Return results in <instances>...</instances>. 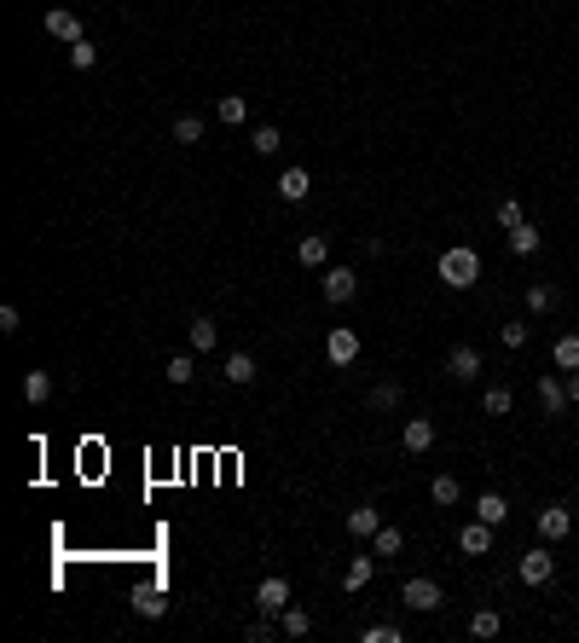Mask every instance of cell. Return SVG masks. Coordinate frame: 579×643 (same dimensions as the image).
<instances>
[{
	"mask_svg": "<svg viewBox=\"0 0 579 643\" xmlns=\"http://www.w3.org/2000/svg\"><path fill=\"white\" fill-rule=\"evenodd\" d=\"M400 603H405V609H417V614H435V609H440L447 597H440V586H435V579L412 574V579L400 586Z\"/></svg>",
	"mask_w": 579,
	"mask_h": 643,
	"instance_id": "obj_3",
	"label": "cell"
},
{
	"mask_svg": "<svg viewBox=\"0 0 579 643\" xmlns=\"http://www.w3.org/2000/svg\"><path fill=\"white\" fill-rule=\"evenodd\" d=\"M243 638H250V643H267V638H273V621H267V614H261V621H255V626H250V632H243Z\"/></svg>",
	"mask_w": 579,
	"mask_h": 643,
	"instance_id": "obj_40",
	"label": "cell"
},
{
	"mask_svg": "<svg viewBox=\"0 0 579 643\" xmlns=\"http://www.w3.org/2000/svg\"><path fill=\"white\" fill-rule=\"evenodd\" d=\"M255 609H261V614H285L290 609V579L285 574H267L261 586H255Z\"/></svg>",
	"mask_w": 579,
	"mask_h": 643,
	"instance_id": "obj_5",
	"label": "cell"
},
{
	"mask_svg": "<svg viewBox=\"0 0 579 643\" xmlns=\"http://www.w3.org/2000/svg\"><path fill=\"white\" fill-rule=\"evenodd\" d=\"M539 406H545V417H562V412L574 406V400H568V382L545 371V377H539Z\"/></svg>",
	"mask_w": 579,
	"mask_h": 643,
	"instance_id": "obj_9",
	"label": "cell"
},
{
	"mask_svg": "<svg viewBox=\"0 0 579 643\" xmlns=\"http://www.w3.org/2000/svg\"><path fill=\"white\" fill-rule=\"evenodd\" d=\"M504 632V614L498 609H475L470 614V638H498Z\"/></svg>",
	"mask_w": 579,
	"mask_h": 643,
	"instance_id": "obj_27",
	"label": "cell"
},
{
	"mask_svg": "<svg viewBox=\"0 0 579 643\" xmlns=\"http://www.w3.org/2000/svg\"><path fill=\"white\" fill-rule=\"evenodd\" d=\"M394 406H400V389H394V382H377L371 389V412H394Z\"/></svg>",
	"mask_w": 579,
	"mask_h": 643,
	"instance_id": "obj_35",
	"label": "cell"
},
{
	"mask_svg": "<svg viewBox=\"0 0 579 643\" xmlns=\"http://www.w3.org/2000/svg\"><path fill=\"white\" fill-rule=\"evenodd\" d=\"M447 371H452L458 382H475V377H481V348H470V342H458V348L447 354Z\"/></svg>",
	"mask_w": 579,
	"mask_h": 643,
	"instance_id": "obj_10",
	"label": "cell"
},
{
	"mask_svg": "<svg viewBox=\"0 0 579 643\" xmlns=\"http://www.w3.org/2000/svg\"><path fill=\"white\" fill-rule=\"evenodd\" d=\"M429 499H435V504H458L464 499L458 476H435V481H429Z\"/></svg>",
	"mask_w": 579,
	"mask_h": 643,
	"instance_id": "obj_30",
	"label": "cell"
},
{
	"mask_svg": "<svg viewBox=\"0 0 579 643\" xmlns=\"http://www.w3.org/2000/svg\"><path fill=\"white\" fill-rule=\"evenodd\" d=\"M278 632H285V638H307V632H313V614H307V609H295V603H290V609L278 614Z\"/></svg>",
	"mask_w": 579,
	"mask_h": 643,
	"instance_id": "obj_24",
	"label": "cell"
},
{
	"mask_svg": "<svg viewBox=\"0 0 579 643\" xmlns=\"http://www.w3.org/2000/svg\"><path fill=\"white\" fill-rule=\"evenodd\" d=\"M557 302H562L557 284H527V313H550Z\"/></svg>",
	"mask_w": 579,
	"mask_h": 643,
	"instance_id": "obj_26",
	"label": "cell"
},
{
	"mask_svg": "<svg viewBox=\"0 0 579 643\" xmlns=\"http://www.w3.org/2000/svg\"><path fill=\"white\" fill-rule=\"evenodd\" d=\"M133 614H140V621H163L168 614V591L163 586H140L133 591Z\"/></svg>",
	"mask_w": 579,
	"mask_h": 643,
	"instance_id": "obj_12",
	"label": "cell"
},
{
	"mask_svg": "<svg viewBox=\"0 0 579 643\" xmlns=\"http://www.w3.org/2000/svg\"><path fill=\"white\" fill-rule=\"evenodd\" d=\"M325 354H330V365H353V360H360V330L336 325V330L325 337Z\"/></svg>",
	"mask_w": 579,
	"mask_h": 643,
	"instance_id": "obj_7",
	"label": "cell"
},
{
	"mask_svg": "<svg viewBox=\"0 0 579 643\" xmlns=\"http://www.w3.org/2000/svg\"><path fill=\"white\" fill-rule=\"evenodd\" d=\"M568 534H574V510L568 504H545V510H539V539L557 545V539H568Z\"/></svg>",
	"mask_w": 579,
	"mask_h": 643,
	"instance_id": "obj_6",
	"label": "cell"
},
{
	"mask_svg": "<svg viewBox=\"0 0 579 643\" xmlns=\"http://www.w3.org/2000/svg\"><path fill=\"white\" fill-rule=\"evenodd\" d=\"M243 116H250V105H243V93H220V122H226V128H238Z\"/></svg>",
	"mask_w": 579,
	"mask_h": 643,
	"instance_id": "obj_32",
	"label": "cell"
},
{
	"mask_svg": "<svg viewBox=\"0 0 579 643\" xmlns=\"http://www.w3.org/2000/svg\"><path fill=\"white\" fill-rule=\"evenodd\" d=\"M515 574H522V586H550V579H557V556H550V539H539L533 551H522Z\"/></svg>",
	"mask_w": 579,
	"mask_h": 643,
	"instance_id": "obj_2",
	"label": "cell"
},
{
	"mask_svg": "<svg viewBox=\"0 0 579 643\" xmlns=\"http://www.w3.org/2000/svg\"><path fill=\"white\" fill-rule=\"evenodd\" d=\"M47 35H58V41L64 47H76V41H88V35H81V18L70 6H53L47 12Z\"/></svg>",
	"mask_w": 579,
	"mask_h": 643,
	"instance_id": "obj_8",
	"label": "cell"
},
{
	"mask_svg": "<svg viewBox=\"0 0 579 643\" xmlns=\"http://www.w3.org/2000/svg\"><path fill=\"white\" fill-rule=\"evenodd\" d=\"M498 342H504V348H527V319H510V325H498Z\"/></svg>",
	"mask_w": 579,
	"mask_h": 643,
	"instance_id": "obj_34",
	"label": "cell"
},
{
	"mask_svg": "<svg viewBox=\"0 0 579 643\" xmlns=\"http://www.w3.org/2000/svg\"><path fill=\"white\" fill-rule=\"evenodd\" d=\"M250 151H255V157H278V151H285V133L267 122V128H255V133H250Z\"/></svg>",
	"mask_w": 579,
	"mask_h": 643,
	"instance_id": "obj_21",
	"label": "cell"
},
{
	"mask_svg": "<svg viewBox=\"0 0 579 643\" xmlns=\"http://www.w3.org/2000/svg\"><path fill=\"white\" fill-rule=\"evenodd\" d=\"M371 545H377V556H400L405 551V534H400V527H377Z\"/></svg>",
	"mask_w": 579,
	"mask_h": 643,
	"instance_id": "obj_31",
	"label": "cell"
},
{
	"mask_svg": "<svg viewBox=\"0 0 579 643\" xmlns=\"http://www.w3.org/2000/svg\"><path fill=\"white\" fill-rule=\"evenodd\" d=\"M498 227H504V232L522 227V203H515V197H504V203H498Z\"/></svg>",
	"mask_w": 579,
	"mask_h": 643,
	"instance_id": "obj_38",
	"label": "cell"
},
{
	"mask_svg": "<svg viewBox=\"0 0 579 643\" xmlns=\"http://www.w3.org/2000/svg\"><path fill=\"white\" fill-rule=\"evenodd\" d=\"M539 244H545V232H539V227H527V220H522V227H510V250L515 255H539Z\"/></svg>",
	"mask_w": 579,
	"mask_h": 643,
	"instance_id": "obj_25",
	"label": "cell"
},
{
	"mask_svg": "<svg viewBox=\"0 0 579 643\" xmlns=\"http://www.w3.org/2000/svg\"><path fill=\"white\" fill-rule=\"evenodd\" d=\"M319 290H325V302H353V296H360V273H353V267H325V273H319Z\"/></svg>",
	"mask_w": 579,
	"mask_h": 643,
	"instance_id": "obj_4",
	"label": "cell"
},
{
	"mask_svg": "<svg viewBox=\"0 0 579 643\" xmlns=\"http://www.w3.org/2000/svg\"><path fill=\"white\" fill-rule=\"evenodd\" d=\"M186 337H192V354H215V348H220V325H215L209 313H197V319H192Z\"/></svg>",
	"mask_w": 579,
	"mask_h": 643,
	"instance_id": "obj_14",
	"label": "cell"
},
{
	"mask_svg": "<svg viewBox=\"0 0 579 643\" xmlns=\"http://www.w3.org/2000/svg\"><path fill=\"white\" fill-rule=\"evenodd\" d=\"M175 145H203V116H175Z\"/></svg>",
	"mask_w": 579,
	"mask_h": 643,
	"instance_id": "obj_29",
	"label": "cell"
},
{
	"mask_svg": "<svg viewBox=\"0 0 579 643\" xmlns=\"http://www.w3.org/2000/svg\"><path fill=\"white\" fill-rule=\"evenodd\" d=\"M458 551H464V556H487V551H492V527L481 522V516H475V522L458 534Z\"/></svg>",
	"mask_w": 579,
	"mask_h": 643,
	"instance_id": "obj_16",
	"label": "cell"
},
{
	"mask_svg": "<svg viewBox=\"0 0 579 643\" xmlns=\"http://www.w3.org/2000/svg\"><path fill=\"white\" fill-rule=\"evenodd\" d=\"M510 406H515V394L504 389V382H498V389H487V394H481V412H487V417H510Z\"/></svg>",
	"mask_w": 579,
	"mask_h": 643,
	"instance_id": "obj_28",
	"label": "cell"
},
{
	"mask_svg": "<svg viewBox=\"0 0 579 643\" xmlns=\"http://www.w3.org/2000/svg\"><path fill=\"white\" fill-rule=\"evenodd\" d=\"M360 643H400V626H365Z\"/></svg>",
	"mask_w": 579,
	"mask_h": 643,
	"instance_id": "obj_37",
	"label": "cell"
},
{
	"mask_svg": "<svg viewBox=\"0 0 579 643\" xmlns=\"http://www.w3.org/2000/svg\"><path fill=\"white\" fill-rule=\"evenodd\" d=\"M371 574H377V556L360 551L348 568H342V591H365V586H371Z\"/></svg>",
	"mask_w": 579,
	"mask_h": 643,
	"instance_id": "obj_15",
	"label": "cell"
},
{
	"mask_svg": "<svg viewBox=\"0 0 579 643\" xmlns=\"http://www.w3.org/2000/svg\"><path fill=\"white\" fill-rule=\"evenodd\" d=\"M550 365L557 371H579V337L568 330V337H557V348H550Z\"/></svg>",
	"mask_w": 579,
	"mask_h": 643,
	"instance_id": "obj_23",
	"label": "cell"
},
{
	"mask_svg": "<svg viewBox=\"0 0 579 643\" xmlns=\"http://www.w3.org/2000/svg\"><path fill=\"white\" fill-rule=\"evenodd\" d=\"M220 377H226L232 389H250V382L261 377V371H255V354H243V348H238V354H226V365H220Z\"/></svg>",
	"mask_w": 579,
	"mask_h": 643,
	"instance_id": "obj_13",
	"label": "cell"
},
{
	"mask_svg": "<svg viewBox=\"0 0 579 643\" xmlns=\"http://www.w3.org/2000/svg\"><path fill=\"white\" fill-rule=\"evenodd\" d=\"M192 377H197V360L192 354H175V360H168V382L180 389V382H192Z\"/></svg>",
	"mask_w": 579,
	"mask_h": 643,
	"instance_id": "obj_33",
	"label": "cell"
},
{
	"mask_svg": "<svg viewBox=\"0 0 579 643\" xmlns=\"http://www.w3.org/2000/svg\"><path fill=\"white\" fill-rule=\"evenodd\" d=\"M475 516H481L487 527H504L510 522V499H504V493H481V499H475Z\"/></svg>",
	"mask_w": 579,
	"mask_h": 643,
	"instance_id": "obj_17",
	"label": "cell"
},
{
	"mask_svg": "<svg viewBox=\"0 0 579 643\" xmlns=\"http://www.w3.org/2000/svg\"><path fill=\"white\" fill-rule=\"evenodd\" d=\"M377 527H383V516H377L371 504H360V510H348V534H353V539H371Z\"/></svg>",
	"mask_w": 579,
	"mask_h": 643,
	"instance_id": "obj_22",
	"label": "cell"
},
{
	"mask_svg": "<svg viewBox=\"0 0 579 643\" xmlns=\"http://www.w3.org/2000/svg\"><path fill=\"white\" fill-rule=\"evenodd\" d=\"M0 330H6V337H18V330H23V313H18V307H0Z\"/></svg>",
	"mask_w": 579,
	"mask_h": 643,
	"instance_id": "obj_39",
	"label": "cell"
},
{
	"mask_svg": "<svg viewBox=\"0 0 579 643\" xmlns=\"http://www.w3.org/2000/svg\"><path fill=\"white\" fill-rule=\"evenodd\" d=\"M400 447L412 452V459H423V452L435 447V424H429V417H405V435H400Z\"/></svg>",
	"mask_w": 579,
	"mask_h": 643,
	"instance_id": "obj_11",
	"label": "cell"
},
{
	"mask_svg": "<svg viewBox=\"0 0 579 643\" xmlns=\"http://www.w3.org/2000/svg\"><path fill=\"white\" fill-rule=\"evenodd\" d=\"M568 400H579V371H568Z\"/></svg>",
	"mask_w": 579,
	"mask_h": 643,
	"instance_id": "obj_41",
	"label": "cell"
},
{
	"mask_svg": "<svg viewBox=\"0 0 579 643\" xmlns=\"http://www.w3.org/2000/svg\"><path fill=\"white\" fill-rule=\"evenodd\" d=\"M307 192H313V175H307V168H285V175H278V197H285V203H302Z\"/></svg>",
	"mask_w": 579,
	"mask_h": 643,
	"instance_id": "obj_18",
	"label": "cell"
},
{
	"mask_svg": "<svg viewBox=\"0 0 579 643\" xmlns=\"http://www.w3.org/2000/svg\"><path fill=\"white\" fill-rule=\"evenodd\" d=\"M23 400L47 406V400H53V377H47V371H23Z\"/></svg>",
	"mask_w": 579,
	"mask_h": 643,
	"instance_id": "obj_20",
	"label": "cell"
},
{
	"mask_svg": "<svg viewBox=\"0 0 579 643\" xmlns=\"http://www.w3.org/2000/svg\"><path fill=\"white\" fill-rule=\"evenodd\" d=\"M440 284H452V290H475V279H481V255L470 250V244H452L447 255L435 261Z\"/></svg>",
	"mask_w": 579,
	"mask_h": 643,
	"instance_id": "obj_1",
	"label": "cell"
},
{
	"mask_svg": "<svg viewBox=\"0 0 579 643\" xmlns=\"http://www.w3.org/2000/svg\"><path fill=\"white\" fill-rule=\"evenodd\" d=\"M98 64V47L93 41H76V47H70V70H93Z\"/></svg>",
	"mask_w": 579,
	"mask_h": 643,
	"instance_id": "obj_36",
	"label": "cell"
},
{
	"mask_svg": "<svg viewBox=\"0 0 579 643\" xmlns=\"http://www.w3.org/2000/svg\"><path fill=\"white\" fill-rule=\"evenodd\" d=\"M295 261L302 267H330V244L319 238V232H307V238L295 244Z\"/></svg>",
	"mask_w": 579,
	"mask_h": 643,
	"instance_id": "obj_19",
	"label": "cell"
}]
</instances>
